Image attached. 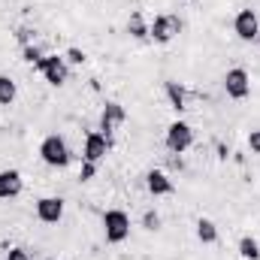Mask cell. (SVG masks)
Segmentation results:
<instances>
[{"mask_svg": "<svg viewBox=\"0 0 260 260\" xmlns=\"http://www.w3.org/2000/svg\"><path fill=\"white\" fill-rule=\"evenodd\" d=\"M145 188L154 197H167V194L176 191V188H173V179H170L167 173H160V170H151V173L145 176Z\"/></svg>", "mask_w": 260, "mask_h": 260, "instance_id": "cell-12", "label": "cell"}, {"mask_svg": "<svg viewBox=\"0 0 260 260\" xmlns=\"http://www.w3.org/2000/svg\"><path fill=\"white\" fill-rule=\"evenodd\" d=\"M49 260H55V257H49Z\"/></svg>", "mask_w": 260, "mask_h": 260, "instance_id": "cell-25", "label": "cell"}, {"mask_svg": "<svg viewBox=\"0 0 260 260\" xmlns=\"http://www.w3.org/2000/svg\"><path fill=\"white\" fill-rule=\"evenodd\" d=\"M64 61L67 64H85V52H82V49H67Z\"/></svg>", "mask_w": 260, "mask_h": 260, "instance_id": "cell-20", "label": "cell"}, {"mask_svg": "<svg viewBox=\"0 0 260 260\" xmlns=\"http://www.w3.org/2000/svg\"><path fill=\"white\" fill-rule=\"evenodd\" d=\"M233 34H236L242 43L257 40V34H260L257 12H254V9H239V12H236V18H233Z\"/></svg>", "mask_w": 260, "mask_h": 260, "instance_id": "cell-5", "label": "cell"}, {"mask_svg": "<svg viewBox=\"0 0 260 260\" xmlns=\"http://www.w3.org/2000/svg\"><path fill=\"white\" fill-rule=\"evenodd\" d=\"M37 70H40V73L46 76V82H49V85H55V88H61V85L67 82V76H70L67 61H64V58H58V55H49V58H43Z\"/></svg>", "mask_w": 260, "mask_h": 260, "instance_id": "cell-8", "label": "cell"}, {"mask_svg": "<svg viewBox=\"0 0 260 260\" xmlns=\"http://www.w3.org/2000/svg\"><path fill=\"white\" fill-rule=\"evenodd\" d=\"M40 157H43L49 167L64 170L67 164H70V148H67V139H64V136H58V133H49V136L40 142Z\"/></svg>", "mask_w": 260, "mask_h": 260, "instance_id": "cell-1", "label": "cell"}, {"mask_svg": "<svg viewBox=\"0 0 260 260\" xmlns=\"http://www.w3.org/2000/svg\"><path fill=\"white\" fill-rule=\"evenodd\" d=\"M6 260H30V254H27L24 248H9V251H6Z\"/></svg>", "mask_w": 260, "mask_h": 260, "instance_id": "cell-23", "label": "cell"}, {"mask_svg": "<svg viewBox=\"0 0 260 260\" xmlns=\"http://www.w3.org/2000/svg\"><path fill=\"white\" fill-rule=\"evenodd\" d=\"M197 239H200V242H206V245L218 242V227H215V221L200 218V221H197Z\"/></svg>", "mask_w": 260, "mask_h": 260, "instance_id": "cell-13", "label": "cell"}, {"mask_svg": "<svg viewBox=\"0 0 260 260\" xmlns=\"http://www.w3.org/2000/svg\"><path fill=\"white\" fill-rule=\"evenodd\" d=\"M15 82L9 79V76H0V106H12V100H15Z\"/></svg>", "mask_w": 260, "mask_h": 260, "instance_id": "cell-16", "label": "cell"}, {"mask_svg": "<svg viewBox=\"0 0 260 260\" xmlns=\"http://www.w3.org/2000/svg\"><path fill=\"white\" fill-rule=\"evenodd\" d=\"M254 43H257V46H260V34H257V40H254Z\"/></svg>", "mask_w": 260, "mask_h": 260, "instance_id": "cell-24", "label": "cell"}, {"mask_svg": "<svg viewBox=\"0 0 260 260\" xmlns=\"http://www.w3.org/2000/svg\"><path fill=\"white\" fill-rule=\"evenodd\" d=\"M127 30H130V37H136V40H145V37H148V27L142 24V15H139V12H136V15L130 18Z\"/></svg>", "mask_w": 260, "mask_h": 260, "instance_id": "cell-17", "label": "cell"}, {"mask_svg": "<svg viewBox=\"0 0 260 260\" xmlns=\"http://www.w3.org/2000/svg\"><path fill=\"white\" fill-rule=\"evenodd\" d=\"M94 173H97V164H85V160H82V173H79V179H82V182H91Z\"/></svg>", "mask_w": 260, "mask_h": 260, "instance_id": "cell-21", "label": "cell"}, {"mask_svg": "<svg viewBox=\"0 0 260 260\" xmlns=\"http://www.w3.org/2000/svg\"><path fill=\"white\" fill-rule=\"evenodd\" d=\"M106 151H109V139H106L100 130H91V133L85 136L82 160H85V164H100V160L106 157Z\"/></svg>", "mask_w": 260, "mask_h": 260, "instance_id": "cell-7", "label": "cell"}, {"mask_svg": "<svg viewBox=\"0 0 260 260\" xmlns=\"http://www.w3.org/2000/svg\"><path fill=\"white\" fill-rule=\"evenodd\" d=\"M167 97H170V106H173L176 112L185 109V91H182L179 82H167Z\"/></svg>", "mask_w": 260, "mask_h": 260, "instance_id": "cell-14", "label": "cell"}, {"mask_svg": "<svg viewBox=\"0 0 260 260\" xmlns=\"http://www.w3.org/2000/svg\"><path fill=\"white\" fill-rule=\"evenodd\" d=\"M103 233H106V242H112V245L124 242V239L130 236L127 212H121V209H109V212H103Z\"/></svg>", "mask_w": 260, "mask_h": 260, "instance_id": "cell-2", "label": "cell"}, {"mask_svg": "<svg viewBox=\"0 0 260 260\" xmlns=\"http://www.w3.org/2000/svg\"><path fill=\"white\" fill-rule=\"evenodd\" d=\"M37 218L43 224H58L64 218V200L61 197H43V200H37Z\"/></svg>", "mask_w": 260, "mask_h": 260, "instance_id": "cell-9", "label": "cell"}, {"mask_svg": "<svg viewBox=\"0 0 260 260\" xmlns=\"http://www.w3.org/2000/svg\"><path fill=\"white\" fill-rule=\"evenodd\" d=\"M21 188H24V182H21V173L18 170H0V200L18 197Z\"/></svg>", "mask_w": 260, "mask_h": 260, "instance_id": "cell-11", "label": "cell"}, {"mask_svg": "<svg viewBox=\"0 0 260 260\" xmlns=\"http://www.w3.org/2000/svg\"><path fill=\"white\" fill-rule=\"evenodd\" d=\"M239 254L245 260H260V245L254 236H242L239 239Z\"/></svg>", "mask_w": 260, "mask_h": 260, "instance_id": "cell-15", "label": "cell"}, {"mask_svg": "<svg viewBox=\"0 0 260 260\" xmlns=\"http://www.w3.org/2000/svg\"><path fill=\"white\" fill-rule=\"evenodd\" d=\"M124 118H127V112H124L121 103H115V100L106 103V106H103V115H100V130H103V136L109 139V136L115 133V127H118Z\"/></svg>", "mask_w": 260, "mask_h": 260, "instance_id": "cell-10", "label": "cell"}, {"mask_svg": "<svg viewBox=\"0 0 260 260\" xmlns=\"http://www.w3.org/2000/svg\"><path fill=\"white\" fill-rule=\"evenodd\" d=\"M179 30H182V21H179L176 15H157V18L148 24V37H151L154 43H170Z\"/></svg>", "mask_w": 260, "mask_h": 260, "instance_id": "cell-6", "label": "cell"}, {"mask_svg": "<svg viewBox=\"0 0 260 260\" xmlns=\"http://www.w3.org/2000/svg\"><path fill=\"white\" fill-rule=\"evenodd\" d=\"M191 145H194V130H191L188 121H173L167 127V148L173 154H185Z\"/></svg>", "mask_w": 260, "mask_h": 260, "instance_id": "cell-4", "label": "cell"}, {"mask_svg": "<svg viewBox=\"0 0 260 260\" xmlns=\"http://www.w3.org/2000/svg\"><path fill=\"white\" fill-rule=\"evenodd\" d=\"M224 91H227L230 100H245L251 94V76H248V70H242V67L227 70L224 73Z\"/></svg>", "mask_w": 260, "mask_h": 260, "instance_id": "cell-3", "label": "cell"}, {"mask_svg": "<svg viewBox=\"0 0 260 260\" xmlns=\"http://www.w3.org/2000/svg\"><path fill=\"white\" fill-rule=\"evenodd\" d=\"M24 61H27V64H34V67H40V61H43V52H40L37 46H27V49H24Z\"/></svg>", "mask_w": 260, "mask_h": 260, "instance_id": "cell-19", "label": "cell"}, {"mask_svg": "<svg viewBox=\"0 0 260 260\" xmlns=\"http://www.w3.org/2000/svg\"><path fill=\"white\" fill-rule=\"evenodd\" d=\"M248 148H251L254 154H260V130H251V133H248Z\"/></svg>", "mask_w": 260, "mask_h": 260, "instance_id": "cell-22", "label": "cell"}, {"mask_svg": "<svg viewBox=\"0 0 260 260\" xmlns=\"http://www.w3.org/2000/svg\"><path fill=\"white\" fill-rule=\"evenodd\" d=\"M142 227H145V230H157V227H160V215L148 209V212L142 215Z\"/></svg>", "mask_w": 260, "mask_h": 260, "instance_id": "cell-18", "label": "cell"}]
</instances>
